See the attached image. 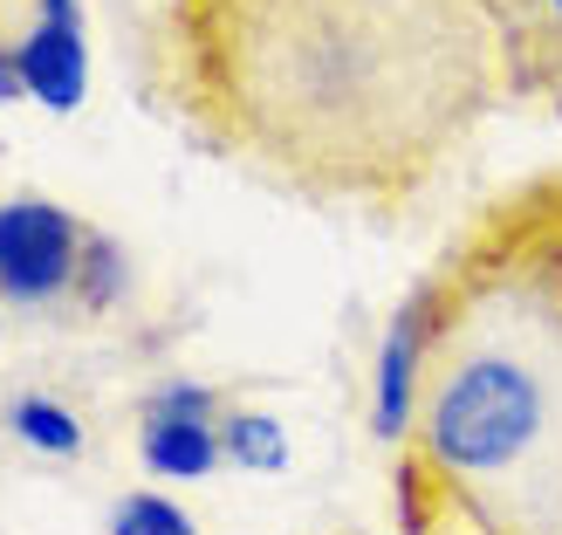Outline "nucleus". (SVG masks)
<instances>
[{
  "mask_svg": "<svg viewBox=\"0 0 562 535\" xmlns=\"http://www.w3.org/2000/svg\"><path fill=\"white\" fill-rule=\"evenodd\" d=\"M165 97L302 200L405 207L494 103V0H165Z\"/></svg>",
  "mask_w": 562,
  "mask_h": 535,
  "instance_id": "1",
  "label": "nucleus"
},
{
  "mask_svg": "<svg viewBox=\"0 0 562 535\" xmlns=\"http://www.w3.org/2000/svg\"><path fill=\"white\" fill-rule=\"evenodd\" d=\"M432 296L439 344L398 446V535H481L562 494V255L501 200Z\"/></svg>",
  "mask_w": 562,
  "mask_h": 535,
  "instance_id": "2",
  "label": "nucleus"
},
{
  "mask_svg": "<svg viewBox=\"0 0 562 535\" xmlns=\"http://www.w3.org/2000/svg\"><path fill=\"white\" fill-rule=\"evenodd\" d=\"M82 241H90V227L63 200H42V192L0 200V302H14V309L69 302Z\"/></svg>",
  "mask_w": 562,
  "mask_h": 535,
  "instance_id": "3",
  "label": "nucleus"
},
{
  "mask_svg": "<svg viewBox=\"0 0 562 535\" xmlns=\"http://www.w3.org/2000/svg\"><path fill=\"white\" fill-rule=\"evenodd\" d=\"M432 344H439V296H432V281H418L398 302V316L384 323L378 357H371V433L384 446L412 439L418 399H426V371H432Z\"/></svg>",
  "mask_w": 562,
  "mask_h": 535,
  "instance_id": "4",
  "label": "nucleus"
},
{
  "mask_svg": "<svg viewBox=\"0 0 562 535\" xmlns=\"http://www.w3.org/2000/svg\"><path fill=\"white\" fill-rule=\"evenodd\" d=\"M220 391L200 378H172L145 399L137 419V460L158 481H206L213 467H227V439H220Z\"/></svg>",
  "mask_w": 562,
  "mask_h": 535,
  "instance_id": "5",
  "label": "nucleus"
},
{
  "mask_svg": "<svg viewBox=\"0 0 562 535\" xmlns=\"http://www.w3.org/2000/svg\"><path fill=\"white\" fill-rule=\"evenodd\" d=\"M508 42V103L562 110V0H494Z\"/></svg>",
  "mask_w": 562,
  "mask_h": 535,
  "instance_id": "6",
  "label": "nucleus"
},
{
  "mask_svg": "<svg viewBox=\"0 0 562 535\" xmlns=\"http://www.w3.org/2000/svg\"><path fill=\"white\" fill-rule=\"evenodd\" d=\"M14 63H21V82H27V103L69 118L90 90V35L82 21H27L14 35Z\"/></svg>",
  "mask_w": 562,
  "mask_h": 535,
  "instance_id": "7",
  "label": "nucleus"
},
{
  "mask_svg": "<svg viewBox=\"0 0 562 535\" xmlns=\"http://www.w3.org/2000/svg\"><path fill=\"white\" fill-rule=\"evenodd\" d=\"M0 426L14 433V446H27V454H42V460H76L82 446H90L82 412L63 405L55 391H14L8 412H0Z\"/></svg>",
  "mask_w": 562,
  "mask_h": 535,
  "instance_id": "8",
  "label": "nucleus"
},
{
  "mask_svg": "<svg viewBox=\"0 0 562 535\" xmlns=\"http://www.w3.org/2000/svg\"><path fill=\"white\" fill-rule=\"evenodd\" d=\"M137 289V268L131 255L117 247V234H90L82 241V268H76V302L90 309V316H117Z\"/></svg>",
  "mask_w": 562,
  "mask_h": 535,
  "instance_id": "9",
  "label": "nucleus"
},
{
  "mask_svg": "<svg viewBox=\"0 0 562 535\" xmlns=\"http://www.w3.org/2000/svg\"><path fill=\"white\" fill-rule=\"evenodd\" d=\"M220 439H227V467L240 473H281L289 467V433L268 412H227L220 419Z\"/></svg>",
  "mask_w": 562,
  "mask_h": 535,
  "instance_id": "10",
  "label": "nucleus"
},
{
  "mask_svg": "<svg viewBox=\"0 0 562 535\" xmlns=\"http://www.w3.org/2000/svg\"><path fill=\"white\" fill-rule=\"evenodd\" d=\"M110 535H200V522H192L172 494L137 488V494H124L117 509H110Z\"/></svg>",
  "mask_w": 562,
  "mask_h": 535,
  "instance_id": "11",
  "label": "nucleus"
},
{
  "mask_svg": "<svg viewBox=\"0 0 562 535\" xmlns=\"http://www.w3.org/2000/svg\"><path fill=\"white\" fill-rule=\"evenodd\" d=\"M521 220H528V227H536L549 247H555V255H562V179H542V186H521L515 192V200H508Z\"/></svg>",
  "mask_w": 562,
  "mask_h": 535,
  "instance_id": "12",
  "label": "nucleus"
},
{
  "mask_svg": "<svg viewBox=\"0 0 562 535\" xmlns=\"http://www.w3.org/2000/svg\"><path fill=\"white\" fill-rule=\"evenodd\" d=\"M481 535H562V494L549 501V509L521 515V522H501V528H481Z\"/></svg>",
  "mask_w": 562,
  "mask_h": 535,
  "instance_id": "13",
  "label": "nucleus"
},
{
  "mask_svg": "<svg viewBox=\"0 0 562 535\" xmlns=\"http://www.w3.org/2000/svg\"><path fill=\"white\" fill-rule=\"evenodd\" d=\"M0 103H27V82L14 63V35H0Z\"/></svg>",
  "mask_w": 562,
  "mask_h": 535,
  "instance_id": "14",
  "label": "nucleus"
},
{
  "mask_svg": "<svg viewBox=\"0 0 562 535\" xmlns=\"http://www.w3.org/2000/svg\"><path fill=\"white\" fill-rule=\"evenodd\" d=\"M27 21H82V0H27Z\"/></svg>",
  "mask_w": 562,
  "mask_h": 535,
  "instance_id": "15",
  "label": "nucleus"
}]
</instances>
